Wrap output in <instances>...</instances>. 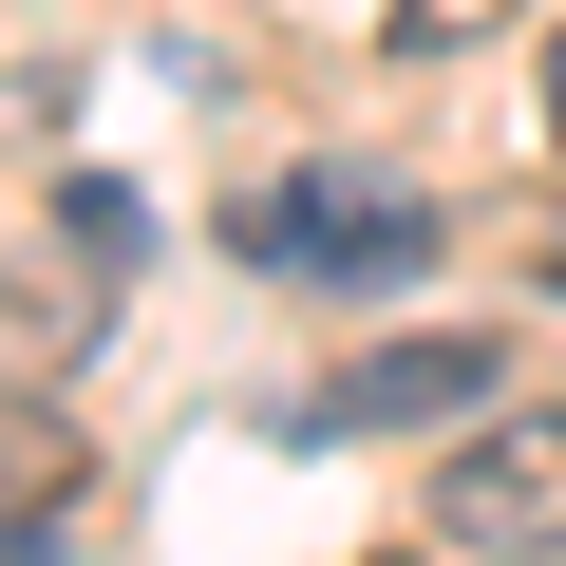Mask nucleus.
Here are the masks:
<instances>
[{"instance_id": "obj_3", "label": "nucleus", "mask_w": 566, "mask_h": 566, "mask_svg": "<svg viewBox=\"0 0 566 566\" xmlns=\"http://www.w3.org/2000/svg\"><path fill=\"white\" fill-rule=\"evenodd\" d=\"M114 264H133V245H95V227H57V245L0 264V378H76V359L114 340Z\"/></svg>"}, {"instance_id": "obj_6", "label": "nucleus", "mask_w": 566, "mask_h": 566, "mask_svg": "<svg viewBox=\"0 0 566 566\" xmlns=\"http://www.w3.org/2000/svg\"><path fill=\"white\" fill-rule=\"evenodd\" d=\"M491 20H510V0H378V39H397V57H453V39H491Z\"/></svg>"}, {"instance_id": "obj_1", "label": "nucleus", "mask_w": 566, "mask_h": 566, "mask_svg": "<svg viewBox=\"0 0 566 566\" xmlns=\"http://www.w3.org/2000/svg\"><path fill=\"white\" fill-rule=\"evenodd\" d=\"M227 245H245L264 283H397V264L434 245V189H397V170L322 151V170H264V189L227 208Z\"/></svg>"}, {"instance_id": "obj_7", "label": "nucleus", "mask_w": 566, "mask_h": 566, "mask_svg": "<svg viewBox=\"0 0 566 566\" xmlns=\"http://www.w3.org/2000/svg\"><path fill=\"white\" fill-rule=\"evenodd\" d=\"M547 133H566V20H547Z\"/></svg>"}, {"instance_id": "obj_4", "label": "nucleus", "mask_w": 566, "mask_h": 566, "mask_svg": "<svg viewBox=\"0 0 566 566\" xmlns=\"http://www.w3.org/2000/svg\"><path fill=\"white\" fill-rule=\"evenodd\" d=\"M76 510H95V434H76V397H57V378H0V566L57 547Z\"/></svg>"}, {"instance_id": "obj_2", "label": "nucleus", "mask_w": 566, "mask_h": 566, "mask_svg": "<svg viewBox=\"0 0 566 566\" xmlns=\"http://www.w3.org/2000/svg\"><path fill=\"white\" fill-rule=\"evenodd\" d=\"M416 528H434L453 566H528V547H566V397H510V416H472V434L434 453Z\"/></svg>"}, {"instance_id": "obj_8", "label": "nucleus", "mask_w": 566, "mask_h": 566, "mask_svg": "<svg viewBox=\"0 0 566 566\" xmlns=\"http://www.w3.org/2000/svg\"><path fill=\"white\" fill-rule=\"evenodd\" d=\"M547 283H566V245H547Z\"/></svg>"}, {"instance_id": "obj_5", "label": "nucleus", "mask_w": 566, "mask_h": 566, "mask_svg": "<svg viewBox=\"0 0 566 566\" xmlns=\"http://www.w3.org/2000/svg\"><path fill=\"white\" fill-rule=\"evenodd\" d=\"M491 378H510L491 340H378L359 378H322V397H303V434H434V416H472Z\"/></svg>"}]
</instances>
